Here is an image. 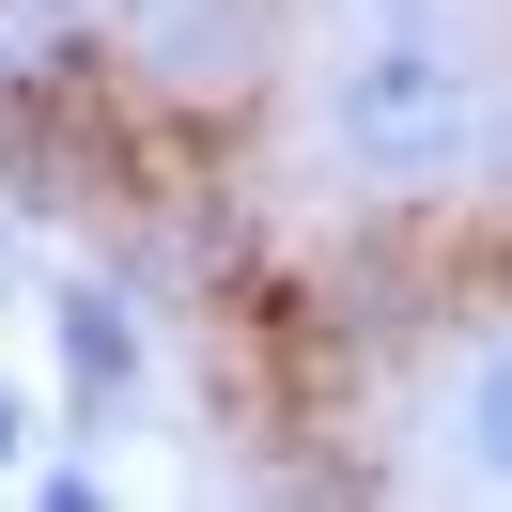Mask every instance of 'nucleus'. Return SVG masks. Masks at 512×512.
I'll return each mask as SVG.
<instances>
[{
  "label": "nucleus",
  "instance_id": "nucleus-4",
  "mask_svg": "<svg viewBox=\"0 0 512 512\" xmlns=\"http://www.w3.org/2000/svg\"><path fill=\"white\" fill-rule=\"evenodd\" d=\"M63 373H78V404H125L140 342H125V295L109 280H63Z\"/></svg>",
  "mask_w": 512,
  "mask_h": 512
},
{
  "label": "nucleus",
  "instance_id": "nucleus-1",
  "mask_svg": "<svg viewBox=\"0 0 512 512\" xmlns=\"http://www.w3.org/2000/svg\"><path fill=\"white\" fill-rule=\"evenodd\" d=\"M326 140H342V171H373V187H419V171H450L481 140V78L450 32H357L342 78H326Z\"/></svg>",
  "mask_w": 512,
  "mask_h": 512
},
{
  "label": "nucleus",
  "instance_id": "nucleus-5",
  "mask_svg": "<svg viewBox=\"0 0 512 512\" xmlns=\"http://www.w3.org/2000/svg\"><path fill=\"white\" fill-rule=\"evenodd\" d=\"M450 450H466V481H512V342L466 357V388H450Z\"/></svg>",
  "mask_w": 512,
  "mask_h": 512
},
{
  "label": "nucleus",
  "instance_id": "nucleus-3",
  "mask_svg": "<svg viewBox=\"0 0 512 512\" xmlns=\"http://www.w3.org/2000/svg\"><path fill=\"white\" fill-rule=\"evenodd\" d=\"M109 63V0H0V109H47Z\"/></svg>",
  "mask_w": 512,
  "mask_h": 512
},
{
  "label": "nucleus",
  "instance_id": "nucleus-2",
  "mask_svg": "<svg viewBox=\"0 0 512 512\" xmlns=\"http://www.w3.org/2000/svg\"><path fill=\"white\" fill-rule=\"evenodd\" d=\"M109 63L140 94H249L264 78V0H109Z\"/></svg>",
  "mask_w": 512,
  "mask_h": 512
}]
</instances>
